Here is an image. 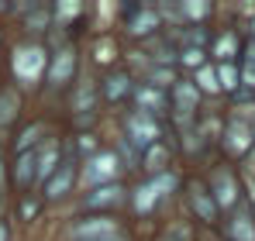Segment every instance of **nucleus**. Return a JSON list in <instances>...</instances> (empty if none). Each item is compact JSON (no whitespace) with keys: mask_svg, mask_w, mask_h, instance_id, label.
Returning a JSON list of instances; mask_svg holds the SVG:
<instances>
[{"mask_svg":"<svg viewBox=\"0 0 255 241\" xmlns=\"http://www.w3.org/2000/svg\"><path fill=\"white\" fill-rule=\"evenodd\" d=\"M69 241H128V235L114 217H83L69 228Z\"/></svg>","mask_w":255,"mask_h":241,"instance_id":"f257e3e1","label":"nucleus"},{"mask_svg":"<svg viewBox=\"0 0 255 241\" xmlns=\"http://www.w3.org/2000/svg\"><path fill=\"white\" fill-rule=\"evenodd\" d=\"M176 186H179V179H176L172 172H159V176H152L148 183H141V186L134 190L131 207H134L138 214H152V210H155V203H162Z\"/></svg>","mask_w":255,"mask_h":241,"instance_id":"f03ea898","label":"nucleus"},{"mask_svg":"<svg viewBox=\"0 0 255 241\" xmlns=\"http://www.w3.org/2000/svg\"><path fill=\"white\" fill-rule=\"evenodd\" d=\"M14 76L21 83H38L45 76V69H48V55H45L42 45H21L17 52H14Z\"/></svg>","mask_w":255,"mask_h":241,"instance_id":"7ed1b4c3","label":"nucleus"},{"mask_svg":"<svg viewBox=\"0 0 255 241\" xmlns=\"http://www.w3.org/2000/svg\"><path fill=\"white\" fill-rule=\"evenodd\" d=\"M118 172H121V162H118L114 152H97L83 169V176H86L90 186H111V183L118 179Z\"/></svg>","mask_w":255,"mask_h":241,"instance_id":"20e7f679","label":"nucleus"},{"mask_svg":"<svg viewBox=\"0 0 255 241\" xmlns=\"http://www.w3.org/2000/svg\"><path fill=\"white\" fill-rule=\"evenodd\" d=\"M125 131H128V141L138 145V148H148V145L159 141V124H155V118H148V114H141V111H134V114L125 120Z\"/></svg>","mask_w":255,"mask_h":241,"instance_id":"39448f33","label":"nucleus"},{"mask_svg":"<svg viewBox=\"0 0 255 241\" xmlns=\"http://www.w3.org/2000/svg\"><path fill=\"white\" fill-rule=\"evenodd\" d=\"M207 190H211L217 210H228V207H235V203H238V179H235L228 169H217V172H214Z\"/></svg>","mask_w":255,"mask_h":241,"instance_id":"423d86ee","label":"nucleus"},{"mask_svg":"<svg viewBox=\"0 0 255 241\" xmlns=\"http://www.w3.org/2000/svg\"><path fill=\"white\" fill-rule=\"evenodd\" d=\"M197 104H200V90H197L193 83H186V80L172 83V107H176V118L190 120L197 114Z\"/></svg>","mask_w":255,"mask_h":241,"instance_id":"0eeeda50","label":"nucleus"},{"mask_svg":"<svg viewBox=\"0 0 255 241\" xmlns=\"http://www.w3.org/2000/svg\"><path fill=\"white\" fill-rule=\"evenodd\" d=\"M48 80L55 83V86H62V83L73 80V73H76V52L66 45V48H59L55 55H52V62H48Z\"/></svg>","mask_w":255,"mask_h":241,"instance_id":"6e6552de","label":"nucleus"},{"mask_svg":"<svg viewBox=\"0 0 255 241\" xmlns=\"http://www.w3.org/2000/svg\"><path fill=\"white\" fill-rule=\"evenodd\" d=\"M73 183H76V165L73 162H59V169L48 176V183H45V197L48 200H59V197H66L69 190H73Z\"/></svg>","mask_w":255,"mask_h":241,"instance_id":"1a4fd4ad","label":"nucleus"},{"mask_svg":"<svg viewBox=\"0 0 255 241\" xmlns=\"http://www.w3.org/2000/svg\"><path fill=\"white\" fill-rule=\"evenodd\" d=\"M224 148H228L231 155H245V152L252 148V127H249L245 120H231V124L224 127Z\"/></svg>","mask_w":255,"mask_h":241,"instance_id":"9d476101","label":"nucleus"},{"mask_svg":"<svg viewBox=\"0 0 255 241\" xmlns=\"http://www.w3.org/2000/svg\"><path fill=\"white\" fill-rule=\"evenodd\" d=\"M190 207L197 210V217H200L204 224H214V221H217V203H214L211 190H207L204 183H190Z\"/></svg>","mask_w":255,"mask_h":241,"instance_id":"9b49d317","label":"nucleus"},{"mask_svg":"<svg viewBox=\"0 0 255 241\" xmlns=\"http://www.w3.org/2000/svg\"><path fill=\"white\" fill-rule=\"evenodd\" d=\"M59 169V148L55 145H45L42 152H35V179L48 183V176Z\"/></svg>","mask_w":255,"mask_h":241,"instance_id":"f8f14e48","label":"nucleus"},{"mask_svg":"<svg viewBox=\"0 0 255 241\" xmlns=\"http://www.w3.org/2000/svg\"><path fill=\"white\" fill-rule=\"evenodd\" d=\"M118 203H125V190H121L118 183L97 186V190L86 197V207H118Z\"/></svg>","mask_w":255,"mask_h":241,"instance_id":"ddd939ff","label":"nucleus"},{"mask_svg":"<svg viewBox=\"0 0 255 241\" xmlns=\"http://www.w3.org/2000/svg\"><path fill=\"white\" fill-rule=\"evenodd\" d=\"M228 235L235 241H255V221L249 210H242V214H235L231 217V224H228Z\"/></svg>","mask_w":255,"mask_h":241,"instance_id":"4468645a","label":"nucleus"},{"mask_svg":"<svg viewBox=\"0 0 255 241\" xmlns=\"http://www.w3.org/2000/svg\"><path fill=\"white\" fill-rule=\"evenodd\" d=\"M21 111V97L17 90H0V127H7Z\"/></svg>","mask_w":255,"mask_h":241,"instance_id":"2eb2a0df","label":"nucleus"},{"mask_svg":"<svg viewBox=\"0 0 255 241\" xmlns=\"http://www.w3.org/2000/svg\"><path fill=\"white\" fill-rule=\"evenodd\" d=\"M138 107H141V114H159L162 107H166V97H162V90H152V86H145V90H138Z\"/></svg>","mask_w":255,"mask_h":241,"instance_id":"dca6fc26","label":"nucleus"},{"mask_svg":"<svg viewBox=\"0 0 255 241\" xmlns=\"http://www.w3.org/2000/svg\"><path fill=\"white\" fill-rule=\"evenodd\" d=\"M128 90H131V86H128V73H121V69L104 80V97H107V100H121Z\"/></svg>","mask_w":255,"mask_h":241,"instance_id":"f3484780","label":"nucleus"},{"mask_svg":"<svg viewBox=\"0 0 255 241\" xmlns=\"http://www.w3.org/2000/svg\"><path fill=\"white\" fill-rule=\"evenodd\" d=\"M214 55H217L221 62H231V59L238 55V38H235V31H224L221 38L214 41Z\"/></svg>","mask_w":255,"mask_h":241,"instance_id":"a211bd4d","label":"nucleus"},{"mask_svg":"<svg viewBox=\"0 0 255 241\" xmlns=\"http://www.w3.org/2000/svg\"><path fill=\"white\" fill-rule=\"evenodd\" d=\"M14 179H17V186H28L35 179V152H21L17 169H14Z\"/></svg>","mask_w":255,"mask_h":241,"instance_id":"6ab92c4d","label":"nucleus"},{"mask_svg":"<svg viewBox=\"0 0 255 241\" xmlns=\"http://www.w3.org/2000/svg\"><path fill=\"white\" fill-rule=\"evenodd\" d=\"M141 165H145L148 172H155V176H159V172L166 169V148H162L159 141H155V145H148V148H145V159H141Z\"/></svg>","mask_w":255,"mask_h":241,"instance_id":"aec40b11","label":"nucleus"},{"mask_svg":"<svg viewBox=\"0 0 255 241\" xmlns=\"http://www.w3.org/2000/svg\"><path fill=\"white\" fill-rule=\"evenodd\" d=\"M238 83H242V76H238V66L235 62H221L217 66V86L221 90H238Z\"/></svg>","mask_w":255,"mask_h":241,"instance_id":"412c9836","label":"nucleus"},{"mask_svg":"<svg viewBox=\"0 0 255 241\" xmlns=\"http://www.w3.org/2000/svg\"><path fill=\"white\" fill-rule=\"evenodd\" d=\"M200 93H221V86H217V69L211 66H200L197 69V83H193Z\"/></svg>","mask_w":255,"mask_h":241,"instance_id":"4be33fe9","label":"nucleus"},{"mask_svg":"<svg viewBox=\"0 0 255 241\" xmlns=\"http://www.w3.org/2000/svg\"><path fill=\"white\" fill-rule=\"evenodd\" d=\"M152 28H159L155 10H138V14L131 17V31H134V35H148Z\"/></svg>","mask_w":255,"mask_h":241,"instance_id":"5701e85b","label":"nucleus"},{"mask_svg":"<svg viewBox=\"0 0 255 241\" xmlns=\"http://www.w3.org/2000/svg\"><path fill=\"white\" fill-rule=\"evenodd\" d=\"M93 114V86L86 83V86H80V93H76V118L83 120Z\"/></svg>","mask_w":255,"mask_h":241,"instance_id":"b1692460","label":"nucleus"},{"mask_svg":"<svg viewBox=\"0 0 255 241\" xmlns=\"http://www.w3.org/2000/svg\"><path fill=\"white\" fill-rule=\"evenodd\" d=\"M42 131H45V124H31V127H28V131L21 134V141H17V148H21V152H28V141L35 145V138H38Z\"/></svg>","mask_w":255,"mask_h":241,"instance_id":"393cba45","label":"nucleus"},{"mask_svg":"<svg viewBox=\"0 0 255 241\" xmlns=\"http://www.w3.org/2000/svg\"><path fill=\"white\" fill-rule=\"evenodd\" d=\"M169 83H176L169 69H155V73H152V90H162V86H169Z\"/></svg>","mask_w":255,"mask_h":241,"instance_id":"a878e982","label":"nucleus"},{"mask_svg":"<svg viewBox=\"0 0 255 241\" xmlns=\"http://www.w3.org/2000/svg\"><path fill=\"white\" fill-rule=\"evenodd\" d=\"M162 241H190V231H186V228H179V224H176V228H169V231H166V235H162Z\"/></svg>","mask_w":255,"mask_h":241,"instance_id":"bb28decb","label":"nucleus"},{"mask_svg":"<svg viewBox=\"0 0 255 241\" xmlns=\"http://www.w3.org/2000/svg\"><path fill=\"white\" fill-rule=\"evenodd\" d=\"M183 62H186V66H200V62H204V52H200V48H186V52H183Z\"/></svg>","mask_w":255,"mask_h":241,"instance_id":"cd10ccee","label":"nucleus"},{"mask_svg":"<svg viewBox=\"0 0 255 241\" xmlns=\"http://www.w3.org/2000/svg\"><path fill=\"white\" fill-rule=\"evenodd\" d=\"M183 10H186V14H190V17H204V14H207V10H211V7H207V3H186V7H183Z\"/></svg>","mask_w":255,"mask_h":241,"instance_id":"c85d7f7f","label":"nucleus"},{"mask_svg":"<svg viewBox=\"0 0 255 241\" xmlns=\"http://www.w3.org/2000/svg\"><path fill=\"white\" fill-rule=\"evenodd\" d=\"M245 66H249V69H255V38L245 45Z\"/></svg>","mask_w":255,"mask_h":241,"instance_id":"c756f323","label":"nucleus"},{"mask_svg":"<svg viewBox=\"0 0 255 241\" xmlns=\"http://www.w3.org/2000/svg\"><path fill=\"white\" fill-rule=\"evenodd\" d=\"M80 14V7H55V17H73Z\"/></svg>","mask_w":255,"mask_h":241,"instance_id":"7c9ffc66","label":"nucleus"},{"mask_svg":"<svg viewBox=\"0 0 255 241\" xmlns=\"http://www.w3.org/2000/svg\"><path fill=\"white\" fill-rule=\"evenodd\" d=\"M0 190H3V159H0Z\"/></svg>","mask_w":255,"mask_h":241,"instance_id":"2f4dec72","label":"nucleus"},{"mask_svg":"<svg viewBox=\"0 0 255 241\" xmlns=\"http://www.w3.org/2000/svg\"><path fill=\"white\" fill-rule=\"evenodd\" d=\"M0 241H7V228L3 224H0Z\"/></svg>","mask_w":255,"mask_h":241,"instance_id":"473e14b6","label":"nucleus"},{"mask_svg":"<svg viewBox=\"0 0 255 241\" xmlns=\"http://www.w3.org/2000/svg\"><path fill=\"white\" fill-rule=\"evenodd\" d=\"M249 127H252V141H255V120H252V124H249Z\"/></svg>","mask_w":255,"mask_h":241,"instance_id":"72a5a7b5","label":"nucleus"}]
</instances>
